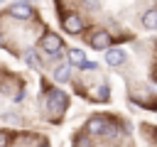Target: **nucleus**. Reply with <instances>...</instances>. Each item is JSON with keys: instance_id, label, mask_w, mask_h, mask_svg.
Masks as SVG:
<instances>
[{"instance_id": "11", "label": "nucleus", "mask_w": 157, "mask_h": 147, "mask_svg": "<svg viewBox=\"0 0 157 147\" xmlns=\"http://www.w3.org/2000/svg\"><path fill=\"white\" fill-rule=\"evenodd\" d=\"M25 61H27L32 69H39V59H37V54H34V51H27V54H25Z\"/></svg>"}, {"instance_id": "4", "label": "nucleus", "mask_w": 157, "mask_h": 147, "mask_svg": "<svg viewBox=\"0 0 157 147\" xmlns=\"http://www.w3.org/2000/svg\"><path fill=\"white\" fill-rule=\"evenodd\" d=\"M12 15H15L17 20H32V17H34V10H32L27 2H15V5H12Z\"/></svg>"}, {"instance_id": "10", "label": "nucleus", "mask_w": 157, "mask_h": 147, "mask_svg": "<svg viewBox=\"0 0 157 147\" xmlns=\"http://www.w3.org/2000/svg\"><path fill=\"white\" fill-rule=\"evenodd\" d=\"M69 76H71V69H69V64H61V66H56V71H54V78H56L59 83L69 81Z\"/></svg>"}, {"instance_id": "12", "label": "nucleus", "mask_w": 157, "mask_h": 147, "mask_svg": "<svg viewBox=\"0 0 157 147\" xmlns=\"http://www.w3.org/2000/svg\"><path fill=\"white\" fill-rule=\"evenodd\" d=\"M105 135H110V140H120V127L108 123V127H105Z\"/></svg>"}, {"instance_id": "7", "label": "nucleus", "mask_w": 157, "mask_h": 147, "mask_svg": "<svg viewBox=\"0 0 157 147\" xmlns=\"http://www.w3.org/2000/svg\"><path fill=\"white\" fill-rule=\"evenodd\" d=\"M108 44H110L108 32H96V34L91 37V47H93V49H105V51H108Z\"/></svg>"}, {"instance_id": "1", "label": "nucleus", "mask_w": 157, "mask_h": 147, "mask_svg": "<svg viewBox=\"0 0 157 147\" xmlns=\"http://www.w3.org/2000/svg\"><path fill=\"white\" fill-rule=\"evenodd\" d=\"M66 103H69V96L64 93V91H49L47 93V108L52 110V113H64V108H66Z\"/></svg>"}, {"instance_id": "8", "label": "nucleus", "mask_w": 157, "mask_h": 147, "mask_svg": "<svg viewBox=\"0 0 157 147\" xmlns=\"http://www.w3.org/2000/svg\"><path fill=\"white\" fill-rule=\"evenodd\" d=\"M69 64L83 69V66H86V56H83V51H81V49H71V51H69Z\"/></svg>"}, {"instance_id": "3", "label": "nucleus", "mask_w": 157, "mask_h": 147, "mask_svg": "<svg viewBox=\"0 0 157 147\" xmlns=\"http://www.w3.org/2000/svg\"><path fill=\"white\" fill-rule=\"evenodd\" d=\"M61 24H64V29H66L69 34H78V32H83V20H81L78 15H66V17L61 20Z\"/></svg>"}, {"instance_id": "2", "label": "nucleus", "mask_w": 157, "mask_h": 147, "mask_svg": "<svg viewBox=\"0 0 157 147\" xmlns=\"http://www.w3.org/2000/svg\"><path fill=\"white\" fill-rule=\"evenodd\" d=\"M42 49H44L47 54L56 56V54H61V39H59L56 34H44V37H42Z\"/></svg>"}, {"instance_id": "14", "label": "nucleus", "mask_w": 157, "mask_h": 147, "mask_svg": "<svg viewBox=\"0 0 157 147\" xmlns=\"http://www.w3.org/2000/svg\"><path fill=\"white\" fill-rule=\"evenodd\" d=\"M5 145H7V132L0 130V147H5Z\"/></svg>"}, {"instance_id": "9", "label": "nucleus", "mask_w": 157, "mask_h": 147, "mask_svg": "<svg viewBox=\"0 0 157 147\" xmlns=\"http://www.w3.org/2000/svg\"><path fill=\"white\" fill-rule=\"evenodd\" d=\"M142 24L145 29H157V10H150L142 15Z\"/></svg>"}, {"instance_id": "6", "label": "nucleus", "mask_w": 157, "mask_h": 147, "mask_svg": "<svg viewBox=\"0 0 157 147\" xmlns=\"http://www.w3.org/2000/svg\"><path fill=\"white\" fill-rule=\"evenodd\" d=\"M105 127H108V123H105L103 118H91V120L86 123L88 135H101V132H105Z\"/></svg>"}, {"instance_id": "5", "label": "nucleus", "mask_w": 157, "mask_h": 147, "mask_svg": "<svg viewBox=\"0 0 157 147\" xmlns=\"http://www.w3.org/2000/svg\"><path fill=\"white\" fill-rule=\"evenodd\" d=\"M125 61V51L123 49H108L105 51V64L108 66H120Z\"/></svg>"}, {"instance_id": "13", "label": "nucleus", "mask_w": 157, "mask_h": 147, "mask_svg": "<svg viewBox=\"0 0 157 147\" xmlns=\"http://www.w3.org/2000/svg\"><path fill=\"white\" fill-rule=\"evenodd\" d=\"M98 98H101V100L108 98V86H101V88H98Z\"/></svg>"}]
</instances>
